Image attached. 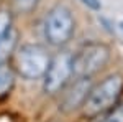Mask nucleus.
Here are the masks:
<instances>
[{
  "label": "nucleus",
  "instance_id": "nucleus-11",
  "mask_svg": "<svg viewBox=\"0 0 123 122\" xmlns=\"http://www.w3.org/2000/svg\"><path fill=\"white\" fill-rule=\"evenodd\" d=\"M104 122H123V104L112 109V112L104 119Z\"/></svg>",
  "mask_w": 123,
  "mask_h": 122
},
{
  "label": "nucleus",
  "instance_id": "nucleus-2",
  "mask_svg": "<svg viewBox=\"0 0 123 122\" xmlns=\"http://www.w3.org/2000/svg\"><path fill=\"white\" fill-rule=\"evenodd\" d=\"M51 55L43 45L26 43L18 48L15 55V66L21 78L25 79H39L44 78L48 66L51 63Z\"/></svg>",
  "mask_w": 123,
  "mask_h": 122
},
{
  "label": "nucleus",
  "instance_id": "nucleus-12",
  "mask_svg": "<svg viewBox=\"0 0 123 122\" xmlns=\"http://www.w3.org/2000/svg\"><path fill=\"white\" fill-rule=\"evenodd\" d=\"M84 5H87L89 8L92 10H100L102 8V3H100V0H80Z\"/></svg>",
  "mask_w": 123,
  "mask_h": 122
},
{
  "label": "nucleus",
  "instance_id": "nucleus-10",
  "mask_svg": "<svg viewBox=\"0 0 123 122\" xmlns=\"http://www.w3.org/2000/svg\"><path fill=\"white\" fill-rule=\"evenodd\" d=\"M12 30V13L7 10H0V38H3Z\"/></svg>",
  "mask_w": 123,
  "mask_h": 122
},
{
  "label": "nucleus",
  "instance_id": "nucleus-1",
  "mask_svg": "<svg viewBox=\"0 0 123 122\" xmlns=\"http://www.w3.org/2000/svg\"><path fill=\"white\" fill-rule=\"evenodd\" d=\"M123 93V76L122 74H110L104 81L90 89L84 107V115L89 119H94L100 114L113 109Z\"/></svg>",
  "mask_w": 123,
  "mask_h": 122
},
{
  "label": "nucleus",
  "instance_id": "nucleus-7",
  "mask_svg": "<svg viewBox=\"0 0 123 122\" xmlns=\"http://www.w3.org/2000/svg\"><path fill=\"white\" fill-rule=\"evenodd\" d=\"M18 41V33L12 28L3 38H0V65H5L7 59L12 56V53L15 51Z\"/></svg>",
  "mask_w": 123,
  "mask_h": 122
},
{
  "label": "nucleus",
  "instance_id": "nucleus-13",
  "mask_svg": "<svg viewBox=\"0 0 123 122\" xmlns=\"http://www.w3.org/2000/svg\"><path fill=\"white\" fill-rule=\"evenodd\" d=\"M120 27H122V30H123V22H122V23H120Z\"/></svg>",
  "mask_w": 123,
  "mask_h": 122
},
{
  "label": "nucleus",
  "instance_id": "nucleus-14",
  "mask_svg": "<svg viewBox=\"0 0 123 122\" xmlns=\"http://www.w3.org/2000/svg\"><path fill=\"white\" fill-rule=\"evenodd\" d=\"M54 122H56V121H54Z\"/></svg>",
  "mask_w": 123,
  "mask_h": 122
},
{
  "label": "nucleus",
  "instance_id": "nucleus-8",
  "mask_svg": "<svg viewBox=\"0 0 123 122\" xmlns=\"http://www.w3.org/2000/svg\"><path fill=\"white\" fill-rule=\"evenodd\" d=\"M15 84V71L7 63L0 65V99L7 97Z\"/></svg>",
  "mask_w": 123,
  "mask_h": 122
},
{
  "label": "nucleus",
  "instance_id": "nucleus-3",
  "mask_svg": "<svg viewBox=\"0 0 123 122\" xmlns=\"http://www.w3.org/2000/svg\"><path fill=\"white\" fill-rule=\"evenodd\" d=\"M76 31V20L71 8L56 5L48 12L44 18V38L53 46H64Z\"/></svg>",
  "mask_w": 123,
  "mask_h": 122
},
{
  "label": "nucleus",
  "instance_id": "nucleus-4",
  "mask_svg": "<svg viewBox=\"0 0 123 122\" xmlns=\"http://www.w3.org/2000/svg\"><path fill=\"white\" fill-rule=\"evenodd\" d=\"M110 59V48L104 43H89L72 55L74 78H92Z\"/></svg>",
  "mask_w": 123,
  "mask_h": 122
},
{
  "label": "nucleus",
  "instance_id": "nucleus-9",
  "mask_svg": "<svg viewBox=\"0 0 123 122\" xmlns=\"http://www.w3.org/2000/svg\"><path fill=\"white\" fill-rule=\"evenodd\" d=\"M39 0H13L12 7L15 13H30L38 7Z\"/></svg>",
  "mask_w": 123,
  "mask_h": 122
},
{
  "label": "nucleus",
  "instance_id": "nucleus-5",
  "mask_svg": "<svg viewBox=\"0 0 123 122\" xmlns=\"http://www.w3.org/2000/svg\"><path fill=\"white\" fill-rule=\"evenodd\" d=\"M72 76V53L66 50L56 53L51 58V63L44 74V93L53 96L64 91Z\"/></svg>",
  "mask_w": 123,
  "mask_h": 122
},
{
  "label": "nucleus",
  "instance_id": "nucleus-6",
  "mask_svg": "<svg viewBox=\"0 0 123 122\" xmlns=\"http://www.w3.org/2000/svg\"><path fill=\"white\" fill-rule=\"evenodd\" d=\"M90 89H92L90 78H76V81L62 93L61 102H59V111L69 114L77 111L79 107H82L90 94Z\"/></svg>",
  "mask_w": 123,
  "mask_h": 122
}]
</instances>
